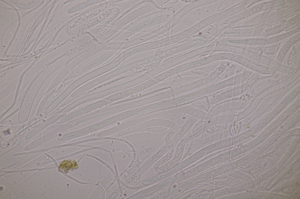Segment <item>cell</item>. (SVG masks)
I'll return each instance as SVG.
<instances>
[{
	"label": "cell",
	"instance_id": "1",
	"mask_svg": "<svg viewBox=\"0 0 300 199\" xmlns=\"http://www.w3.org/2000/svg\"><path fill=\"white\" fill-rule=\"evenodd\" d=\"M175 24L172 18H171L168 21L160 27L124 42V45L122 48H129L146 42L156 37L158 38L170 31Z\"/></svg>",
	"mask_w": 300,
	"mask_h": 199
},
{
	"label": "cell",
	"instance_id": "3",
	"mask_svg": "<svg viewBox=\"0 0 300 199\" xmlns=\"http://www.w3.org/2000/svg\"><path fill=\"white\" fill-rule=\"evenodd\" d=\"M177 41L175 35H172L154 41L146 42L134 46L132 48L133 53H137L161 48L174 43Z\"/></svg>",
	"mask_w": 300,
	"mask_h": 199
},
{
	"label": "cell",
	"instance_id": "4",
	"mask_svg": "<svg viewBox=\"0 0 300 199\" xmlns=\"http://www.w3.org/2000/svg\"><path fill=\"white\" fill-rule=\"evenodd\" d=\"M78 167V165L75 160H64L60 165L59 170L61 171L67 173L75 170Z\"/></svg>",
	"mask_w": 300,
	"mask_h": 199
},
{
	"label": "cell",
	"instance_id": "2",
	"mask_svg": "<svg viewBox=\"0 0 300 199\" xmlns=\"http://www.w3.org/2000/svg\"><path fill=\"white\" fill-rule=\"evenodd\" d=\"M173 15L172 14L159 15L143 21L126 30L121 37V39L127 41L130 38L139 32L154 25L167 22Z\"/></svg>",
	"mask_w": 300,
	"mask_h": 199
}]
</instances>
